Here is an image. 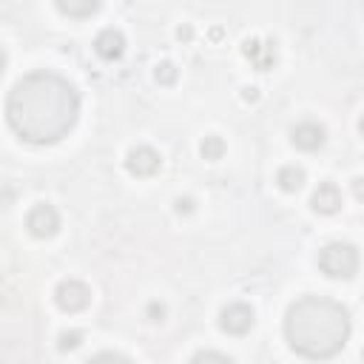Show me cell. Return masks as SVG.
Listing matches in <instances>:
<instances>
[{"mask_svg": "<svg viewBox=\"0 0 364 364\" xmlns=\"http://www.w3.org/2000/svg\"><path fill=\"white\" fill-rule=\"evenodd\" d=\"M54 301H57V307L65 310V313H80V310L88 307V301H91V290H88L82 282H77V279H65V282L57 284V290H54Z\"/></svg>", "mask_w": 364, "mask_h": 364, "instance_id": "obj_4", "label": "cell"}, {"mask_svg": "<svg viewBox=\"0 0 364 364\" xmlns=\"http://www.w3.org/2000/svg\"><path fill=\"white\" fill-rule=\"evenodd\" d=\"M353 196H355L358 202H364V176H355V179H353Z\"/></svg>", "mask_w": 364, "mask_h": 364, "instance_id": "obj_21", "label": "cell"}, {"mask_svg": "<svg viewBox=\"0 0 364 364\" xmlns=\"http://www.w3.org/2000/svg\"><path fill=\"white\" fill-rule=\"evenodd\" d=\"M176 37H179V40H185V43H188V40H191V37H193V28H191V26H188V23H185V26H179V28H176Z\"/></svg>", "mask_w": 364, "mask_h": 364, "instance_id": "obj_22", "label": "cell"}, {"mask_svg": "<svg viewBox=\"0 0 364 364\" xmlns=\"http://www.w3.org/2000/svg\"><path fill=\"white\" fill-rule=\"evenodd\" d=\"M361 358H364V347H361Z\"/></svg>", "mask_w": 364, "mask_h": 364, "instance_id": "obj_25", "label": "cell"}, {"mask_svg": "<svg viewBox=\"0 0 364 364\" xmlns=\"http://www.w3.org/2000/svg\"><path fill=\"white\" fill-rule=\"evenodd\" d=\"M199 154L205 156V159H222V154H225V139L222 136H216V134H210V136H205L202 142H199Z\"/></svg>", "mask_w": 364, "mask_h": 364, "instance_id": "obj_13", "label": "cell"}, {"mask_svg": "<svg viewBox=\"0 0 364 364\" xmlns=\"http://www.w3.org/2000/svg\"><path fill=\"white\" fill-rule=\"evenodd\" d=\"M94 51L102 60H108V63L119 60L125 54V37H122V31L119 28H102L97 34V40H94Z\"/></svg>", "mask_w": 364, "mask_h": 364, "instance_id": "obj_9", "label": "cell"}, {"mask_svg": "<svg viewBox=\"0 0 364 364\" xmlns=\"http://www.w3.org/2000/svg\"><path fill=\"white\" fill-rule=\"evenodd\" d=\"M242 100H245V102H256V100H259V88H253V85L245 88V91H242Z\"/></svg>", "mask_w": 364, "mask_h": 364, "instance_id": "obj_23", "label": "cell"}, {"mask_svg": "<svg viewBox=\"0 0 364 364\" xmlns=\"http://www.w3.org/2000/svg\"><path fill=\"white\" fill-rule=\"evenodd\" d=\"M145 316H148L151 321H162V318H165V304H162V301H151V304L145 307Z\"/></svg>", "mask_w": 364, "mask_h": 364, "instance_id": "obj_19", "label": "cell"}, {"mask_svg": "<svg viewBox=\"0 0 364 364\" xmlns=\"http://www.w3.org/2000/svg\"><path fill=\"white\" fill-rule=\"evenodd\" d=\"M290 139H293V145H296L299 151H318V148L324 145V139H327V131H324V125H321V122L304 119V122L293 125Z\"/></svg>", "mask_w": 364, "mask_h": 364, "instance_id": "obj_8", "label": "cell"}, {"mask_svg": "<svg viewBox=\"0 0 364 364\" xmlns=\"http://www.w3.org/2000/svg\"><path fill=\"white\" fill-rule=\"evenodd\" d=\"M358 131L364 134V114H361V119H358Z\"/></svg>", "mask_w": 364, "mask_h": 364, "instance_id": "obj_24", "label": "cell"}, {"mask_svg": "<svg viewBox=\"0 0 364 364\" xmlns=\"http://www.w3.org/2000/svg\"><path fill=\"white\" fill-rule=\"evenodd\" d=\"M262 51H264V43H259V40H253V37L242 43V54H245L247 60H253V65L259 63V57H262Z\"/></svg>", "mask_w": 364, "mask_h": 364, "instance_id": "obj_17", "label": "cell"}, {"mask_svg": "<svg viewBox=\"0 0 364 364\" xmlns=\"http://www.w3.org/2000/svg\"><path fill=\"white\" fill-rule=\"evenodd\" d=\"M159 168H162V156L151 145H136V148H131L125 154V171L131 176L145 179V176H154Z\"/></svg>", "mask_w": 364, "mask_h": 364, "instance_id": "obj_5", "label": "cell"}, {"mask_svg": "<svg viewBox=\"0 0 364 364\" xmlns=\"http://www.w3.org/2000/svg\"><path fill=\"white\" fill-rule=\"evenodd\" d=\"M191 364H233V361L225 353H219V350H199L191 358Z\"/></svg>", "mask_w": 364, "mask_h": 364, "instance_id": "obj_14", "label": "cell"}, {"mask_svg": "<svg viewBox=\"0 0 364 364\" xmlns=\"http://www.w3.org/2000/svg\"><path fill=\"white\" fill-rule=\"evenodd\" d=\"M253 307H247L245 301H233L228 307H222L219 313V327L230 336H245L250 327H253Z\"/></svg>", "mask_w": 364, "mask_h": 364, "instance_id": "obj_7", "label": "cell"}, {"mask_svg": "<svg viewBox=\"0 0 364 364\" xmlns=\"http://www.w3.org/2000/svg\"><path fill=\"white\" fill-rule=\"evenodd\" d=\"M154 74H156V80H159L162 85H173V82H176V65H173V63H168V60H162V63L156 65V71H154Z\"/></svg>", "mask_w": 364, "mask_h": 364, "instance_id": "obj_16", "label": "cell"}, {"mask_svg": "<svg viewBox=\"0 0 364 364\" xmlns=\"http://www.w3.org/2000/svg\"><path fill=\"white\" fill-rule=\"evenodd\" d=\"M276 182H279V188H282V191L296 193V191L304 185V171H301L299 165H284V168H279Z\"/></svg>", "mask_w": 364, "mask_h": 364, "instance_id": "obj_11", "label": "cell"}, {"mask_svg": "<svg viewBox=\"0 0 364 364\" xmlns=\"http://www.w3.org/2000/svg\"><path fill=\"white\" fill-rule=\"evenodd\" d=\"M80 97L74 85L54 71H31L20 77L6 97V119L11 131L31 145L60 142L77 122Z\"/></svg>", "mask_w": 364, "mask_h": 364, "instance_id": "obj_1", "label": "cell"}, {"mask_svg": "<svg viewBox=\"0 0 364 364\" xmlns=\"http://www.w3.org/2000/svg\"><path fill=\"white\" fill-rule=\"evenodd\" d=\"M173 210H176L179 216H188V213H193V199H191V196H179V199L173 202Z\"/></svg>", "mask_w": 364, "mask_h": 364, "instance_id": "obj_20", "label": "cell"}, {"mask_svg": "<svg viewBox=\"0 0 364 364\" xmlns=\"http://www.w3.org/2000/svg\"><path fill=\"white\" fill-rule=\"evenodd\" d=\"M85 364H131L125 355H119V353H97L94 358H88Z\"/></svg>", "mask_w": 364, "mask_h": 364, "instance_id": "obj_18", "label": "cell"}, {"mask_svg": "<svg viewBox=\"0 0 364 364\" xmlns=\"http://www.w3.org/2000/svg\"><path fill=\"white\" fill-rule=\"evenodd\" d=\"M284 336L290 350L304 358H333L350 338V313L336 299L301 296L284 313Z\"/></svg>", "mask_w": 364, "mask_h": 364, "instance_id": "obj_2", "label": "cell"}, {"mask_svg": "<svg viewBox=\"0 0 364 364\" xmlns=\"http://www.w3.org/2000/svg\"><path fill=\"white\" fill-rule=\"evenodd\" d=\"M26 228L34 239H51L57 230H60V216L51 205H34L28 213H26Z\"/></svg>", "mask_w": 364, "mask_h": 364, "instance_id": "obj_6", "label": "cell"}, {"mask_svg": "<svg viewBox=\"0 0 364 364\" xmlns=\"http://www.w3.org/2000/svg\"><path fill=\"white\" fill-rule=\"evenodd\" d=\"M310 205H313V210H316V213L330 216V213L341 210V191H338L333 182H321V185L313 191Z\"/></svg>", "mask_w": 364, "mask_h": 364, "instance_id": "obj_10", "label": "cell"}, {"mask_svg": "<svg viewBox=\"0 0 364 364\" xmlns=\"http://www.w3.org/2000/svg\"><path fill=\"white\" fill-rule=\"evenodd\" d=\"M80 344H82V333H80V330H65V333H60V338H57V347H60L63 353L77 350Z\"/></svg>", "mask_w": 364, "mask_h": 364, "instance_id": "obj_15", "label": "cell"}, {"mask_svg": "<svg viewBox=\"0 0 364 364\" xmlns=\"http://www.w3.org/2000/svg\"><path fill=\"white\" fill-rule=\"evenodd\" d=\"M318 267L330 279H350L358 270V250L350 242H330L318 253Z\"/></svg>", "mask_w": 364, "mask_h": 364, "instance_id": "obj_3", "label": "cell"}, {"mask_svg": "<svg viewBox=\"0 0 364 364\" xmlns=\"http://www.w3.org/2000/svg\"><path fill=\"white\" fill-rule=\"evenodd\" d=\"M57 9L68 17H91L94 11H100L97 0H57Z\"/></svg>", "mask_w": 364, "mask_h": 364, "instance_id": "obj_12", "label": "cell"}]
</instances>
